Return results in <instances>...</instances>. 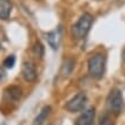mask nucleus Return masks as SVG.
<instances>
[{"label": "nucleus", "instance_id": "obj_8", "mask_svg": "<svg viewBox=\"0 0 125 125\" xmlns=\"http://www.w3.org/2000/svg\"><path fill=\"white\" fill-rule=\"evenodd\" d=\"M46 37H47V42H48V45L51 46L52 48H53V49H57V48H59V44H60V39H61L60 30L48 32Z\"/></svg>", "mask_w": 125, "mask_h": 125}, {"label": "nucleus", "instance_id": "obj_2", "mask_svg": "<svg viewBox=\"0 0 125 125\" xmlns=\"http://www.w3.org/2000/svg\"><path fill=\"white\" fill-rule=\"evenodd\" d=\"M88 73L95 79L102 78L106 69V59L102 54H95L88 60Z\"/></svg>", "mask_w": 125, "mask_h": 125}, {"label": "nucleus", "instance_id": "obj_9", "mask_svg": "<svg viewBox=\"0 0 125 125\" xmlns=\"http://www.w3.org/2000/svg\"><path fill=\"white\" fill-rule=\"evenodd\" d=\"M11 4L9 0H0V19L7 20L10 15Z\"/></svg>", "mask_w": 125, "mask_h": 125}, {"label": "nucleus", "instance_id": "obj_3", "mask_svg": "<svg viewBox=\"0 0 125 125\" xmlns=\"http://www.w3.org/2000/svg\"><path fill=\"white\" fill-rule=\"evenodd\" d=\"M107 107L113 114H121L123 107H124V100H123V94H122L121 90L113 88L110 91L108 99H107Z\"/></svg>", "mask_w": 125, "mask_h": 125}, {"label": "nucleus", "instance_id": "obj_18", "mask_svg": "<svg viewBox=\"0 0 125 125\" xmlns=\"http://www.w3.org/2000/svg\"><path fill=\"white\" fill-rule=\"evenodd\" d=\"M0 47H1V45H0Z\"/></svg>", "mask_w": 125, "mask_h": 125}, {"label": "nucleus", "instance_id": "obj_15", "mask_svg": "<svg viewBox=\"0 0 125 125\" xmlns=\"http://www.w3.org/2000/svg\"><path fill=\"white\" fill-rule=\"evenodd\" d=\"M99 125H115V124H114V122H111L110 119L106 118V119H103V121L101 122V123H100Z\"/></svg>", "mask_w": 125, "mask_h": 125}, {"label": "nucleus", "instance_id": "obj_4", "mask_svg": "<svg viewBox=\"0 0 125 125\" xmlns=\"http://www.w3.org/2000/svg\"><path fill=\"white\" fill-rule=\"evenodd\" d=\"M87 103V96L84 92H79L77 95H75L73 98L67 103V110L70 113H77V111H82L85 108Z\"/></svg>", "mask_w": 125, "mask_h": 125}, {"label": "nucleus", "instance_id": "obj_14", "mask_svg": "<svg viewBox=\"0 0 125 125\" xmlns=\"http://www.w3.org/2000/svg\"><path fill=\"white\" fill-rule=\"evenodd\" d=\"M5 78H6V71H5L4 68L0 67V82H2Z\"/></svg>", "mask_w": 125, "mask_h": 125}, {"label": "nucleus", "instance_id": "obj_5", "mask_svg": "<svg viewBox=\"0 0 125 125\" xmlns=\"http://www.w3.org/2000/svg\"><path fill=\"white\" fill-rule=\"evenodd\" d=\"M22 76L25 82L28 83H32L37 79V71H36V67L32 62L30 61H25L22 64Z\"/></svg>", "mask_w": 125, "mask_h": 125}, {"label": "nucleus", "instance_id": "obj_10", "mask_svg": "<svg viewBox=\"0 0 125 125\" xmlns=\"http://www.w3.org/2000/svg\"><path fill=\"white\" fill-rule=\"evenodd\" d=\"M51 111H52V108H51L49 106L44 107V108L42 109V111L38 114V116L34 118L32 125H42L44 124V122H45L46 119H47V117L49 116Z\"/></svg>", "mask_w": 125, "mask_h": 125}, {"label": "nucleus", "instance_id": "obj_16", "mask_svg": "<svg viewBox=\"0 0 125 125\" xmlns=\"http://www.w3.org/2000/svg\"><path fill=\"white\" fill-rule=\"evenodd\" d=\"M122 59H123V62L125 63V48H124V51H123V55H122Z\"/></svg>", "mask_w": 125, "mask_h": 125}, {"label": "nucleus", "instance_id": "obj_17", "mask_svg": "<svg viewBox=\"0 0 125 125\" xmlns=\"http://www.w3.org/2000/svg\"><path fill=\"white\" fill-rule=\"evenodd\" d=\"M48 125H52V124H48Z\"/></svg>", "mask_w": 125, "mask_h": 125}, {"label": "nucleus", "instance_id": "obj_12", "mask_svg": "<svg viewBox=\"0 0 125 125\" xmlns=\"http://www.w3.org/2000/svg\"><path fill=\"white\" fill-rule=\"evenodd\" d=\"M44 51H45V48H44V46H42L40 42H36V44H34L33 52L37 56H39V57L44 56Z\"/></svg>", "mask_w": 125, "mask_h": 125}, {"label": "nucleus", "instance_id": "obj_7", "mask_svg": "<svg viewBox=\"0 0 125 125\" xmlns=\"http://www.w3.org/2000/svg\"><path fill=\"white\" fill-rule=\"evenodd\" d=\"M5 96L8 99V101L16 102L22 96V88L20 86H15V85L7 87V90L5 91Z\"/></svg>", "mask_w": 125, "mask_h": 125}, {"label": "nucleus", "instance_id": "obj_11", "mask_svg": "<svg viewBox=\"0 0 125 125\" xmlns=\"http://www.w3.org/2000/svg\"><path fill=\"white\" fill-rule=\"evenodd\" d=\"M73 67H75V61L72 59H67L61 67V75L63 77H68L73 70Z\"/></svg>", "mask_w": 125, "mask_h": 125}, {"label": "nucleus", "instance_id": "obj_13", "mask_svg": "<svg viewBox=\"0 0 125 125\" xmlns=\"http://www.w3.org/2000/svg\"><path fill=\"white\" fill-rule=\"evenodd\" d=\"M15 61H16V59L14 55H9V56L4 61V65L8 69H11L14 65H15Z\"/></svg>", "mask_w": 125, "mask_h": 125}, {"label": "nucleus", "instance_id": "obj_6", "mask_svg": "<svg viewBox=\"0 0 125 125\" xmlns=\"http://www.w3.org/2000/svg\"><path fill=\"white\" fill-rule=\"evenodd\" d=\"M95 118V109L94 108H88L84 110L82 115L77 118L76 125H92Z\"/></svg>", "mask_w": 125, "mask_h": 125}, {"label": "nucleus", "instance_id": "obj_1", "mask_svg": "<svg viewBox=\"0 0 125 125\" xmlns=\"http://www.w3.org/2000/svg\"><path fill=\"white\" fill-rule=\"evenodd\" d=\"M93 23V17L91 14L85 13L80 16V19L78 20V22L72 27V36L76 39H83L84 37H86V34L88 33V31L92 27Z\"/></svg>", "mask_w": 125, "mask_h": 125}]
</instances>
